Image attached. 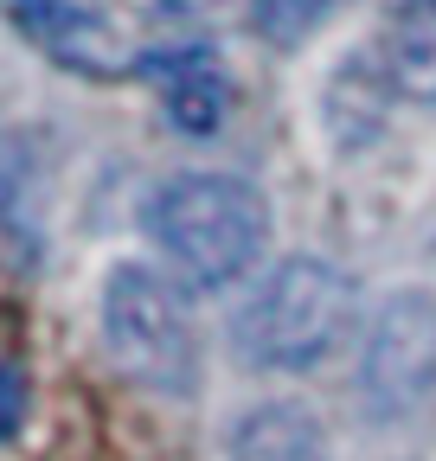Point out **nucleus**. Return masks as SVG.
I'll return each instance as SVG.
<instances>
[{
    "instance_id": "11",
    "label": "nucleus",
    "mask_w": 436,
    "mask_h": 461,
    "mask_svg": "<svg viewBox=\"0 0 436 461\" xmlns=\"http://www.w3.org/2000/svg\"><path fill=\"white\" fill-rule=\"evenodd\" d=\"M327 7H334V0H250V26L263 39H277V45H295L327 20Z\"/></svg>"
},
{
    "instance_id": "8",
    "label": "nucleus",
    "mask_w": 436,
    "mask_h": 461,
    "mask_svg": "<svg viewBox=\"0 0 436 461\" xmlns=\"http://www.w3.org/2000/svg\"><path fill=\"white\" fill-rule=\"evenodd\" d=\"M372 65L392 84L398 103L436 109V0H398L386 14V26H378Z\"/></svg>"
},
{
    "instance_id": "10",
    "label": "nucleus",
    "mask_w": 436,
    "mask_h": 461,
    "mask_svg": "<svg viewBox=\"0 0 436 461\" xmlns=\"http://www.w3.org/2000/svg\"><path fill=\"white\" fill-rule=\"evenodd\" d=\"M386 103H398L392 84L378 77V65L366 51H353L347 65L327 77V90H321V122H327V135H334V148L341 154L372 148L378 135H386Z\"/></svg>"
},
{
    "instance_id": "3",
    "label": "nucleus",
    "mask_w": 436,
    "mask_h": 461,
    "mask_svg": "<svg viewBox=\"0 0 436 461\" xmlns=\"http://www.w3.org/2000/svg\"><path fill=\"white\" fill-rule=\"evenodd\" d=\"M103 346L135 384L160 397L199 391V327L186 288H174V276L154 263H116L103 276Z\"/></svg>"
},
{
    "instance_id": "7",
    "label": "nucleus",
    "mask_w": 436,
    "mask_h": 461,
    "mask_svg": "<svg viewBox=\"0 0 436 461\" xmlns=\"http://www.w3.org/2000/svg\"><path fill=\"white\" fill-rule=\"evenodd\" d=\"M135 71L160 90L174 129H186V135L225 129V115H232V77L218 71V58L205 45H154V51L135 58Z\"/></svg>"
},
{
    "instance_id": "1",
    "label": "nucleus",
    "mask_w": 436,
    "mask_h": 461,
    "mask_svg": "<svg viewBox=\"0 0 436 461\" xmlns=\"http://www.w3.org/2000/svg\"><path fill=\"white\" fill-rule=\"evenodd\" d=\"M141 230L174 263V276L199 295L244 282L269 244V205L238 173H174L141 205Z\"/></svg>"
},
{
    "instance_id": "12",
    "label": "nucleus",
    "mask_w": 436,
    "mask_h": 461,
    "mask_svg": "<svg viewBox=\"0 0 436 461\" xmlns=\"http://www.w3.org/2000/svg\"><path fill=\"white\" fill-rule=\"evenodd\" d=\"M20 423H26V372L0 359V436H14Z\"/></svg>"
},
{
    "instance_id": "2",
    "label": "nucleus",
    "mask_w": 436,
    "mask_h": 461,
    "mask_svg": "<svg viewBox=\"0 0 436 461\" xmlns=\"http://www.w3.org/2000/svg\"><path fill=\"white\" fill-rule=\"evenodd\" d=\"M359 314V288L334 257H283L269 263L232 314V353L250 372H314L334 359Z\"/></svg>"
},
{
    "instance_id": "9",
    "label": "nucleus",
    "mask_w": 436,
    "mask_h": 461,
    "mask_svg": "<svg viewBox=\"0 0 436 461\" xmlns=\"http://www.w3.org/2000/svg\"><path fill=\"white\" fill-rule=\"evenodd\" d=\"M225 461H334V442H327V429L308 403L269 397V403H250L232 423Z\"/></svg>"
},
{
    "instance_id": "5",
    "label": "nucleus",
    "mask_w": 436,
    "mask_h": 461,
    "mask_svg": "<svg viewBox=\"0 0 436 461\" xmlns=\"http://www.w3.org/2000/svg\"><path fill=\"white\" fill-rule=\"evenodd\" d=\"M0 14L39 51H51V65H65V71H84V77H123L129 71V45L84 0H0Z\"/></svg>"
},
{
    "instance_id": "6",
    "label": "nucleus",
    "mask_w": 436,
    "mask_h": 461,
    "mask_svg": "<svg viewBox=\"0 0 436 461\" xmlns=\"http://www.w3.org/2000/svg\"><path fill=\"white\" fill-rule=\"evenodd\" d=\"M51 238V173L32 135L0 129V263L39 269Z\"/></svg>"
},
{
    "instance_id": "4",
    "label": "nucleus",
    "mask_w": 436,
    "mask_h": 461,
    "mask_svg": "<svg viewBox=\"0 0 436 461\" xmlns=\"http://www.w3.org/2000/svg\"><path fill=\"white\" fill-rule=\"evenodd\" d=\"M436 397V288H392L366 314L353 403L366 423H411Z\"/></svg>"
}]
</instances>
